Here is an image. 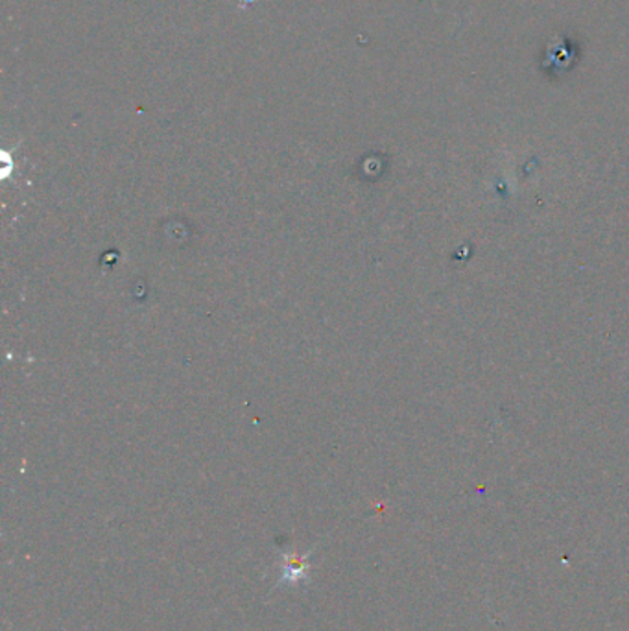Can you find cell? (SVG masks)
I'll return each instance as SVG.
<instances>
[{
	"label": "cell",
	"mask_w": 629,
	"mask_h": 631,
	"mask_svg": "<svg viewBox=\"0 0 629 631\" xmlns=\"http://www.w3.org/2000/svg\"><path fill=\"white\" fill-rule=\"evenodd\" d=\"M307 558H310V554ZM307 558H298V556H290V558H287V565L282 567V575L281 578H279V583L287 580L298 581L299 578H303L305 570L309 567V563L305 561Z\"/></svg>",
	"instance_id": "1"
}]
</instances>
